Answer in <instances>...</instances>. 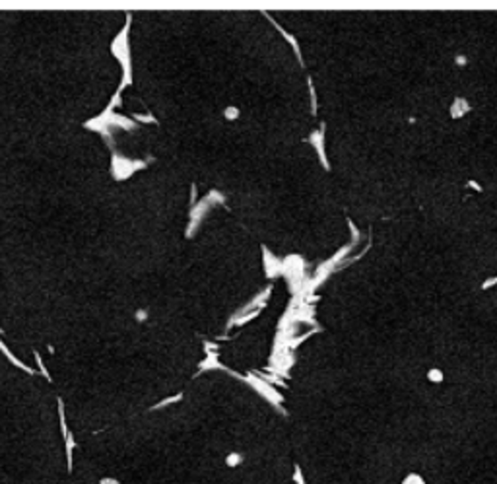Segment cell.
<instances>
[{"label": "cell", "mask_w": 497, "mask_h": 484, "mask_svg": "<svg viewBox=\"0 0 497 484\" xmlns=\"http://www.w3.org/2000/svg\"><path fill=\"white\" fill-rule=\"evenodd\" d=\"M402 484H425V481H423V477H420L418 473H410V475L402 481Z\"/></svg>", "instance_id": "1"}, {"label": "cell", "mask_w": 497, "mask_h": 484, "mask_svg": "<svg viewBox=\"0 0 497 484\" xmlns=\"http://www.w3.org/2000/svg\"><path fill=\"white\" fill-rule=\"evenodd\" d=\"M427 377H429V381H435V383H441L443 381V371L441 369H429V373H427Z\"/></svg>", "instance_id": "2"}]
</instances>
